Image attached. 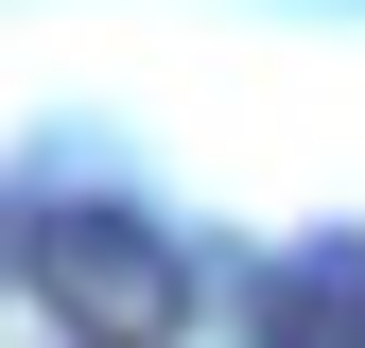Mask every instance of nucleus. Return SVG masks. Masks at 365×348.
Segmentation results:
<instances>
[{
	"label": "nucleus",
	"mask_w": 365,
	"mask_h": 348,
	"mask_svg": "<svg viewBox=\"0 0 365 348\" xmlns=\"http://www.w3.org/2000/svg\"><path fill=\"white\" fill-rule=\"evenodd\" d=\"M18 296L70 348H174L192 331V261H174L140 209H18Z\"/></svg>",
	"instance_id": "obj_1"
},
{
	"label": "nucleus",
	"mask_w": 365,
	"mask_h": 348,
	"mask_svg": "<svg viewBox=\"0 0 365 348\" xmlns=\"http://www.w3.org/2000/svg\"><path fill=\"white\" fill-rule=\"evenodd\" d=\"M244 348H365V244H313L244 296Z\"/></svg>",
	"instance_id": "obj_2"
},
{
	"label": "nucleus",
	"mask_w": 365,
	"mask_h": 348,
	"mask_svg": "<svg viewBox=\"0 0 365 348\" xmlns=\"http://www.w3.org/2000/svg\"><path fill=\"white\" fill-rule=\"evenodd\" d=\"M0 279H18V227H0Z\"/></svg>",
	"instance_id": "obj_3"
}]
</instances>
